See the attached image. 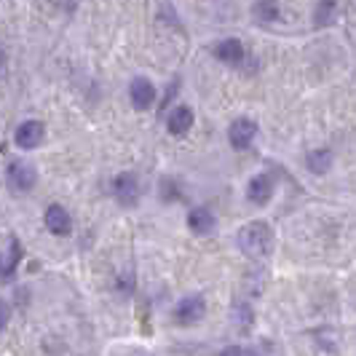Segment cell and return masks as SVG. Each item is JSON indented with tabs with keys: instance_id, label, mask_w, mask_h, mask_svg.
<instances>
[{
	"instance_id": "cell-2",
	"label": "cell",
	"mask_w": 356,
	"mask_h": 356,
	"mask_svg": "<svg viewBox=\"0 0 356 356\" xmlns=\"http://www.w3.org/2000/svg\"><path fill=\"white\" fill-rule=\"evenodd\" d=\"M6 179H8L14 193H30L33 185L38 182V172L30 161H11L8 172H6Z\"/></svg>"
},
{
	"instance_id": "cell-5",
	"label": "cell",
	"mask_w": 356,
	"mask_h": 356,
	"mask_svg": "<svg viewBox=\"0 0 356 356\" xmlns=\"http://www.w3.org/2000/svg\"><path fill=\"white\" fill-rule=\"evenodd\" d=\"M254 134H257V124L250 121V118H236L228 129V140L236 150H247L254 140Z\"/></svg>"
},
{
	"instance_id": "cell-6",
	"label": "cell",
	"mask_w": 356,
	"mask_h": 356,
	"mask_svg": "<svg viewBox=\"0 0 356 356\" xmlns=\"http://www.w3.org/2000/svg\"><path fill=\"white\" fill-rule=\"evenodd\" d=\"M129 97H131V105L137 110H147L156 102V86L147 78H134L129 86Z\"/></svg>"
},
{
	"instance_id": "cell-8",
	"label": "cell",
	"mask_w": 356,
	"mask_h": 356,
	"mask_svg": "<svg viewBox=\"0 0 356 356\" xmlns=\"http://www.w3.org/2000/svg\"><path fill=\"white\" fill-rule=\"evenodd\" d=\"M214 56L222 62V65H241L244 62V46L238 38H225L214 46Z\"/></svg>"
},
{
	"instance_id": "cell-4",
	"label": "cell",
	"mask_w": 356,
	"mask_h": 356,
	"mask_svg": "<svg viewBox=\"0 0 356 356\" xmlns=\"http://www.w3.org/2000/svg\"><path fill=\"white\" fill-rule=\"evenodd\" d=\"M113 193H115V198L124 207H137V201H140V182H137V177L131 172H124L113 182Z\"/></svg>"
},
{
	"instance_id": "cell-14",
	"label": "cell",
	"mask_w": 356,
	"mask_h": 356,
	"mask_svg": "<svg viewBox=\"0 0 356 356\" xmlns=\"http://www.w3.org/2000/svg\"><path fill=\"white\" fill-rule=\"evenodd\" d=\"M308 169L314 172V175H327L330 169H332V150H314V153H308Z\"/></svg>"
},
{
	"instance_id": "cell-11",
	"label": "cell",
	"mask_w": 356,
	"mask_h": 356,
	"mask_svg": "<svg viewBox=\"0 0 356 356\" xmlns=\"http://www.w3.org/2000/svg\"><path fill=\"white\" fill-rule=\"evenodd\" d=\"M273 196V182L268 175H257V177L250 179L247 185V198L252 204H268V198Z\"/></svg>"
},
{
	"instance_id": "cell-16",
	"label": "cell",
	"mask_w": 356,
	"mask_h": 356,
	"mask_svg": "<svg viewBox=\"0 0 356 356\" xmlns=\"http://www.w3.org/2000/svg\"><path fill=\"white\" fill-rule=\"evenodd\" d=\"M233 321H236V327L241 330V332H247L252 327V321H254V314H252V308L247 303H236L233 305Z\"/></svg>"
},
{
	"instance_id": "cell-1",
	"label": "cell",
	"mask_w": 356,
	"mask_h": 356,
	"mask_svg": "<svg viewBox=\"0 0 356 356\" xmlns=\"http://www.w3.org/2000/svg\"><path fill=\"white\" fill-rule=\"evenodd\" d=\"M238 247L252 260H266L273 252V231L263 220H252L238 231Z\"/></svg>"
},
{
	"instance_id": "cell-17",
	"label": "cell",
	"mask_w": 356,
	"mask_h": 356,
	"mask_svg": "<svg viewBox=\"0 0 356 356\" xmlns=\"http://www.w3.org/2000/svg\"><path fill=\"white\" fill-rule=\"evenodd\" d=\"M332 14H335V0H321L319 8H316V17H314L316 27H327L332 22Z\"/></svg>"
},
{
	"instance_id": "cell-13",
	"label": "cell",
	"mask_w": 356,
	"mask_h": 356,
	"mask_svg": "<svg viewBox=\"0 0 356 356\" xmlns=\"http://www.w3.org/2000/svg\"><path fill=\"white\" fill-rule=\"evenodd\" d=\"M19 260H22V244H19V241H11L8 254H6V257L0 254V282H8V279L17 273Z\"/></svg>"
},
{
	"instance_id": "cell-10",
	"label": "cell",
	"mask_w": 356,
	"mask_h": 356,
	"mask_svg": "<svg viewBox=\"0 0 356 356\" xmlns=\"http://www.w3.org/2000/svg\"><path fill=\"white\" fill-rule=\"evenodd\" d=\"M193 126V110L185 105L175 107L172 113H169V118H166V129L175 134V137H179V134H188V129Z\"/></svg>"
},
{
	"instance_id": "cell-19",
	"label": "cell",
	"mask_w": 356,
	"mask_h": 356,
	"mask_svg": "<svg viewBox=\"0 0 356 356\" xmlns=\"http://www.w3.org/2000/svg\"><path fill=\"white\" fill-rule=\"evenodd\" d=\"M220 356H254V354H252V351H247V348H241V346H231V348L220 351Z\"/></svg>"
},
{
	"instance_id": "cell-18",
	"label": "cell",
	"mask_w": 356,
	"mask_h": 356,
	"mask_svg": "<svg viewBox=\"0 0 356 356\" xmlns=\"http://www.w3.org/2000/svg\"><path fill=\"white\" fill-rule=\"evenodd\" d=\"M8 321H11V305L6 303V300H0V330H6Z\"/></svg>"
},
{
	"instance_id": "cell-12",
	"label": "cell",
	"mask_w": 356,
	"mask_h": 356,
	"mask_svg": "<svg viewBox=\"0 0 356 356\" xmlns=\"http://www.w3.org/2000/svg\"><path fill=\"white\" fill-rule=\"evenodd\" d=\"M188 225L198 236H207V233L214 231V214L207 207H196V209H191V214H188Z\"/></svg>"
},
{
	"instance_id": "cell-9",
	"label": "cell",
	"mask_w": 356,
	"mask_h": 356,
	"mask_svg": "<svg viewBox=\"0 0 356 356\" xmlns=\"http://www.w3.org/2000/svg\"><path fill=\"white\" fill-rule=\"evenodd\" d=\"M46 228L54 233V236H67L72 231V220L67 209L65 207H59V204H51L49 209H46Z\"/></svg>"
},
{
	"instance_id": "cell-3",
	"label": "cell",
	"mask_w": 356,
	"mask_h": 356,
	"mask_svg": "<svg viewBox=\"0 0 356 356\" xmlns=\"http://www.w3.org/2000/svg\"><path fill=\"white\" fill-rule=\"evenodd\" d=\"M204 314H207V303H204L201 295H188V298H182L177 303V308H175L177 324H196V321L204 319Z\"/></svg>"
},
{
	"instance_id": "cell-7",
	"label": "cell",
	"mask_w": 356,
	"mask_h": 356,
	"mask_svg": "<svg viewBox=\"0 0 356 356\" xmlns=\"http://www.w3.org/2000/svg\"><path fill=\"white\" fill-rule=\"evenodd\" d=\"M43 134H46V129L40 121H24V124L17 129V134H14V140L22 150H33L38 145L43 143Z\"/></svg>"
},
{
	"instance_id": "cell-15",
	"label": "cell",
	"mask_w": 356,
	"mask_h": 356,
	"mask_svg": "<svg viewBox=\"0 0 356 356\" xmlns=\"http://www.w3.org/2000/svg\"><path fill=\"white\" fill-rule=\"evenodd\" d=\"M254 17H257V22H263V24L273 22V19L279 17V3L276 0H257L254 3Z\"/></svg>"
}]
</instances>
